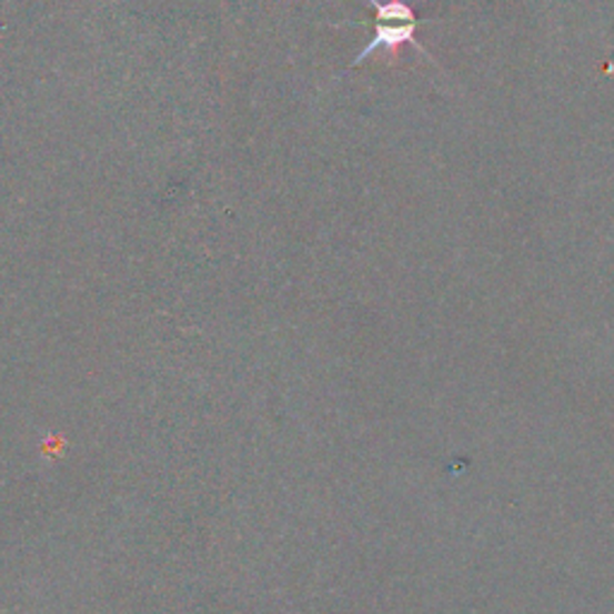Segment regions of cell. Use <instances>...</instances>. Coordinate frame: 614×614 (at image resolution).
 <instances>
[{
	"instance_id": "cell-1",
	"label": "cell",
	"mask_w": 614,
	"mask_h": 614,
	"mask_svg": "<svg viewBox=\"0 0 614 614\" xmlns=\"http://www.w3.org/2000/svg\"><path fill=\"white\" fill-rule=\"evenodd\" d=\"M417 24H421L417 20L415 22H380L378 20V24H374V37L370 39L368 47L361 53H358V58L351 66L353 68L361 66L368 56H372L374 51H380V49H384L389 56L399 58L401 47H406V43H409V47H415L417 51H421L425 58H430V61H432V56L421 47V43L415 41Z\"/></svg>"
}]
</instances>
